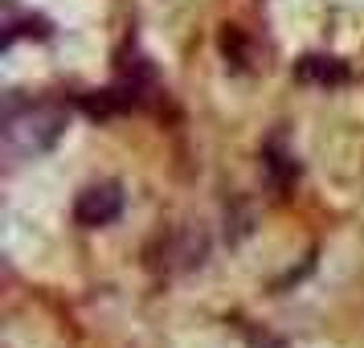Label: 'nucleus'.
Returning a JSON list of instances; mask_svg holds the SVG:
<instances>
[{"instance_id": "obj_2", "label": "nucleus", "mask_w": 364, "mask_h": 348, "mask_svg": "<svg viewBox=\"0 0 364 348\" xmlns=\"http://www.w3.org/2000/svg\"><path fill=\"white\" fill-rule=\"evenodd\" d=\"M119 213H123V184H115V181L90 184V189H82L78 201H74V221H78L82 230L111 226Z\"/></svg>"}, {"instance_id": "obj_3", "label": "nucleus", "mask_w": 364, "mask_h": 348, "mask_svg": "<svg viewBox=\"0 0 364 348\" xmlns=\"http://www.w3.org/2000/svg\"><path fill=\"white\" fill-rule=\"evenodd\" d=\"M295 83L319 86V90H336V86L352 83V70H348V62L336 58V53H303L295 62Z\"/></svg>"}, {"instance_id": "obj_1", "label": "nucleus", "mask_w": 364, "mask_h": 348, "mask_svg": "<svg viewBox=\"0 0 364 348\" xmlns=\"http://www.w3.org/2000/svg\"><path fill=\"white\" fill-rule=\"evenodd\" d=\"M66 123H70V115L62 102H33L25 111H9L4 115V148L17 160L46 156L66 135Z\"/></svg>"}, {"instance_id": "obj_4", "label": "nucleus", "mask_w": 364, "mask_h": 348, "mask_svg": "<svg viewBox=\"0 0 364 348\" xmlns=\"http://www.w3.org/2000/svg\"><path fill=\"white\" fill-rule=\"evenodd\" d=\"M262 168H266V176H270V184H274V189H291V184L299 181V160L291 156V152H287L282 135L266 139V148H262Z\"/></svg>"}, {"instance_id": "obj_5", "label": "nucleus", "mask_w": 364, "mask_h": 348, "mask_svg": "<svg viewBox=\"0 0 364 348\" xmlns=\"http://www.w3.org/2000/svg\"><path fill=\"white\" fill-rule=\"evenodd\" d=\"M17 37H37V41H46V37H53V25L46 17H21V21H9V29H4V50L17 41Z\"/></svg>"}, {"instance_id": "obj_6", "label": "nucleus", "mask_w": 364, "mask_h": 348, "mask_svg": "<svg viewBox=\"0 0 364 348\" xmlns=\"http://www.w3.org/2000/svg\"><path fill=\"white\" fill-rule=\"evenodd\" d=\"M221 50H225V58L230 62H246V37H242V29L237 25H225V33H221Z\"/></svg>"}]
</instances>
